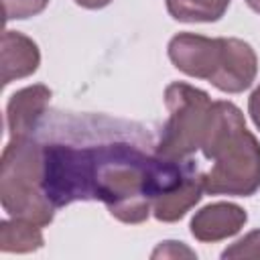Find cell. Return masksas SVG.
Returning a JSON list of instances; mask_svg holds the SVG:
<instances>
[{"label": "cell", "mask_w": 260, "mask_h": 260, "mask_svg": "<svg viewBox=\"0 0 260 260\" xmlns=\"http://www.w3.org/2000/svg\"><path fill=\"white\" fill-rule=\"evenodd\" d=\"M201 152L211 160V169L201 173L205 193L250 197L260 189V142L236 104L213 102Z\"/></svg>", "instance_id": "1"}, {"label": "cell", "mask_w": 260, "mask_h": 260, "mask_svg": "<svg viewBox=\"0 0 260 260\" xmlns=\"http://www.w3.org/2000/svg\"><path fill=\"white\" fill-rule=\"evenodd\" d=\"M0 203L10 217L28 219L41 228L55 217V207L43 189V144L32 138H10L0 160Z\"/></svg>", "instance_id": "2"}, {"label": "cell", "mask_w": 260, "mask_h": 260, "mask_svg": "<svg viewBox=\"0 0 260 260\" xmlns=\"http://www.w3.org/2000/svg\"><path fill=\"white\" fill-rule=\"evenodd\" d=\"M165 106L169 120L154 154L177 162L189 160L191 154L201 150L213 102L207 91L185 81H173L165 89Z\"/></svg>", "instance_id": "3"}, {"label": "cell", "mask_w": 260, "mask_h": 260, "mask_svg": "<svg viewBox=\"0 0 260 260\" xmlns=\"http://www.w3.org/2000/svg\"><path fill=\"white\" fill-rule=\"evenodd\" d=\"M43 189L55 209L93 199L91 146L43 144Z\"/></svg>", "instance_id": "4"}, {"label": "cell", "mask_w": 260, "mask_h": 260, "mask_svg": "<svg viewBox=\"0 0 260 260\" xmlns=\"http://www.w3.org/2000/svg\"><path fill=\"white\" fill-rule=\"evenodd\" d=\"M167 53L181 73L209 81L221 63L223 37L209 39L195 32H179L169 41Z\"/></svg>", "instance_id": "5"}, {"label": "cell", "mask_w": 260, "mask_h": 260, "mask_svg": "<svg viewBox=\"0 0 260 260\" xmlns=\"http://www.w3.org/2000/svg\"><path fill=\"white\" fill-rule=\"evenodd\" d=\"M258 73L256 51L242 39L223 37V55L215 75L209 79L213 87L225 93H242L248 89Z\"/></svg>", "instance_id": "6"}, {"label": "cell", "mask_w": 260, "mask_h": 260, "mask_svg": "<svg viewBox=\"0 0 260 260\" xmlns=\"http://www.w3.org/2000/svg\"><path fill=\"white\" fill-rule=\"evenodd\" d=\"M246 221L248 213L244 207L230 201H215L195 211L189 223V232L203 244H215L236 236L246 225Z\"/></svg>", "instance_id": "7"}, {"label": "cell", "mask_w": 260, "mask_h": 260, "mask_svg": "<svg viewBox=\"0 0 260 260\" xmlns=\"http://www.w3.org/2000/svg\"><path fill=\"white\" fill-rule=\"evenodd\" d=\"M51 95L53 91L43 83L26 85L10 95L6 104V126L10 138H30L51 102Z\"/></svg>", "instance_id": "8"}, {"label": "cell", "mask_w": 260, "mask_h": 260, "mask_svg": "<svg viewBox=\"0 0 260 260\" xmlns=\"http://www.w3.org/2000/svg\"><path fill=\"white\" fill-rule=\"evenodd\" d=\"M39 65H41L39 45L30 37L6 28L2 32V51H0L2 85L32 75L39 69Z\"/></svg>", "instance_id": "9"}, {"label": "cell", "mask_w": 260, "mask_h": 260, "mask_svg": "<svg viewBox=\"0 0 260 260\" xmlns=\"http://www.w3.org/2000/svg\"><path fill=\"white\" fill-rule=\"evenodd\" d=\"M203 183H201V171L193 167L187 177L169 193L158 195L152 201V215L162 223H173L185 217V213L195 207L203 197Z\"/></svg>", "instance_id": "10"}, {"label": "cell", "mask_w": 260, "mask_h": 260, "mask_svg": "<svg viewBox=\"0 0 260 260\" xmlns=\"http://www.w3.org/2000/svg\"><path fill=\"white\" fill-rule=\"evenodd\" d=\"M45 238L41 225L28 219H2L0 221V252L4 254H28L43 248Z\"/></svg>", "instance_id": "11"}, {"label": "cell", "mask_w": 260, "mask_h": 260, "mask_svg": "<svg viewBox=\"0 0 260 260\" xmlns=\"http://www.w3.org/2000/svg\"><path fill=\"white\" fill-rule=\"evenodd\" d=\"M232 0H165L169 14L179 22H215Z\"/></svg>", "instance_id": "12"}, {"label": "cell", "mask_w": 260, "mask_h": 260, "mask_svg": "<svg viewBox=\"0 0 260 260\" xmlns=\"http://www.w3.org/2000/svg\"><path fill=\"white\" fill-rule=\"evenodd\" d=\"M221 258H225V260L228 258L230 260H242V258L258 260L260 258V230H252L244 238H240L234 244H230L221 252Z\"/></svg>", "instance_id": "13"}, {"label": "cell", "mask_w": 260, "mask_h": 260, "mask_svg": "<svg viewBox=\"0 0 260 260\" xmlns=\"http://www.w3.org/2000/svg\"><path fill=\"white\" fill-rule=\"evenodd\" d=\"M4 4V18L6 22L10 20H26L30 16L41 14L49 0H2Z\"/></svg>", "instance_id": "14"}, {"label": "cell", "mask_w": 260, "mask_h": 260, "mask_svg": "<svg viewBox=\"0 0 260 260\" xmlns=\"http://www.w3.org/2000/svg\"><path fill=\"white\" fill-rule=\"evenodd\" d=\"M181 256L195 258L197 254H195L193 250H189L183 242H175V240L160 242V244L156 246V250L152 252V258H181Z\"/></svg>", "instance_id": "15"}, {"label": "cell", "mask_w": 260, "mask_h": 260, "mask_svg": "<svg viewBox=\"0 0 260 260\" xmlns=\"http://www.w3.org/2000/svg\"><path fill=\"white\" fill-rule=\"evenodd\" d=\"M248 114H250L254 126L260 130V83L254 87V91L248 98Z\"/></svg>", "instance_id": "16"}, {"label": "cell", "mask_w": 260, "mask_h": 260, "mask_svg": "<svg viewBox=\"0 0 260 260\" xmlns=\"http://www.w3.org/2000/svg\"><path fill=\"white\" fill-rule=\"evenodd\" d=\"M112 0H75L77 6L81 8H87V10H100V8H106Z\"/></svg>", "instance_id": "17"}, {"label": "cell", "mask_w": 260, "mask_h": 260, "mask_svg": "<svg viewBox=\"0 0 260 260\" xmlns=\"http://www.w3.org/2000/svg\"><path fill=\"white\" fill-rule=\"evenodd\" d=\"M246 4H248L254 12H258V14H260V0H246Z\"/></svg>", "instance_id": "18"}]
</instances>
